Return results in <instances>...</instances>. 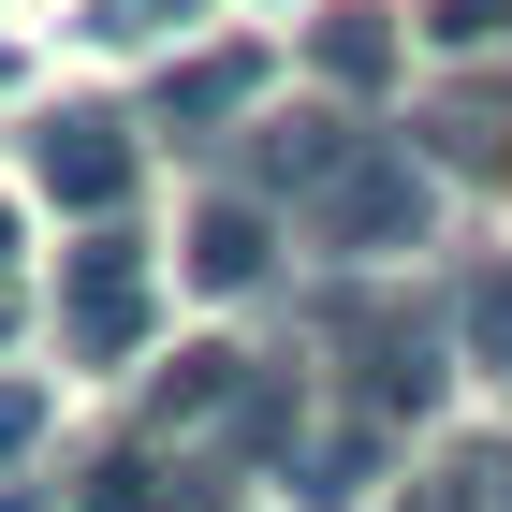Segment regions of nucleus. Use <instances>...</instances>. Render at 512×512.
I'll return each instance as SVG.
<instances>
[{
	"mask_svg": "<svg viewBox=\"0 0 512 512\" xmlns=\"http://www.w3.org/2000/svg\"><path fill=\"white\" fill-rule=\"evenodd\" d=\"M293 235H308L337 278H366V264H395V249H425V235H439V176L395 147V132H352V147L293 191Z\"/></svg>",
	"mask_w": 512,
	"mask_h": 512,
	"instance_id": "obj_1",
	"label": "nucleus"
},
{
	"mask_svg": "<svg viewBox=\"0 0 512 512\" xmlns=\"http://www.w3.org/2000/svg\"><path fill=\"white\" fill-rule=\"evenodd\" d=\"M308 337L352 352V410L366 425H425L439 381H454V308H425V293H322Z\"/></svg>",
	"mask_w": 512,
	"mask_h": 512,
	"instance_id": "obj_2",
	"label": "nucleus"
},
{
	"mask_svg": "<svg viewBox=\"0 0 512 512\" xmlns=\"http://www.w3.org/2000/svg\"><path fill=\"white\" fill-rule=\"evenodd\" d=\"M59 352L74 366H132L147 352V249L118 220H88V249L59 264Z\"/></svg>",
	"mask_w": 512,
	"mask_h": 512,
	"instance_id": "obj_3",
	"label": "nucleus"
},
{
	"mask_svg": "<svg viewBox=\"0 0 512 512\" xmlns=\"http://www.w3.org/2000/svg\"><path fill=\"white\" fill-rule=\"evenodd\" d=\"M30 176H44V205L118 220V205H132V118H103V103H44V118H30Z\"/></svg>",
	"mask_w": 512,
	"mask_h": 512,
	"instance_id": "obj_4",
	"label": "nucleus"
},
{
	"mask_svg": "<svg viewBox=\"0 0 512 512\" xmlns=\"http://www.w3.org/2000/svg\"><path fill=\"white\" fill-rule=\"evenodd\" d=\"M381 469H395V425H366V410H337V425L308 410V439L278 454V483H293L308 512H366V498H381Z\"/></svg>",
	"mask_w": 512,
	"mask_h": 512,
	"instance_id": "obj_5",
	"label": "nucleus"
},
{
	"mask_svg": "<svg viewBox=\"0 0 512 512\" xmlns=\"http://www.w3.org/2000/svg\"><path fill=\"white\" fill-rule=\"evenodd\" d=\"M264 88H278V59H264V44H205V59H176V74H161L147 132H176V147H205V132H220V118H249Z\"/></svg>",
	"mask_w": 512,
	"mask_h": 512,
	"instance_id": "obj_6",
	"label": "nucleus"
},
{
	"mask_svg": "<svg viewBox=\"0 0 512 512\" xmlns=\"http://www.w3.org/2000/svg\"><path fill=\"white\" fill-rule=\"evenodd\" d=\"M352 132H366V118H337V103H293V118H278V132H249V176H235V191L293 220V191H308V176H322V161H337V147H352Z\"/></svg>",
	"mask_w": 512,
	"mask_h": 512,
	"instance_id": "obj_7",
	"label": "nucleus"
},
{
	"mask_svg": "<svg viewBox=\"0 0 512 512\" xmlns=\"http://www.w3.org/2000/svg\"><path fill=\"white\" fill-rule=\"evenodd\" d=\"M191 278H205V293H264V278H278V205L205 191V220H191Z\"/></svg>",
	"mask_w": 512,
	"mask_h": 512,
	"instance_id": "obj_8",
	"label": "nucleus"
},
{
	"mask_svg": "<svg viewBox=\"0 0 512 512\" xmlns=\"http://www.w3.org/2000/svg\"><path fill=\"white\" fill-rule=\"evenodd\" d=\"M308 74H322V88H352V103H366V88H395V30L366 15V0H352V15H322V30H308Z\"/></svg>",
	"mask_w": 512,
	"mask_h": 512,
	"instance_id": "obj_9",
	"label": "nucleus"
},
{
	"mask_svg": "<svg viewBox=\"0 0 512 512\" xmlns=\"http://www.w3.org/2000/svg\"><path fill=\"white\" fill-rule=\"evenodd\" d=\"M454 366H483V381L512 395V264H483L469 293H454Z\"/></svg>",
	"mask_w": 512,
	"mask_h": 512,
	"instance_id": "obj_10",
	"label": "nucleus"
},
{
	"mask_svg": "<svg viewBox=\"0 0 512 512\" xmlns=\"http://www.w3.org/2000/svg\"><path fill=\"white\" fill-rule=\"evenodd\" d=\"M439 147H454V161H512V88H454V103H439Z\"/></svg>",
	"mask_w": 512,
	"mask_h": 512,
	"instance_id": "obj_11",
	"label": "nucleus"
},
{
	"mask_svg": "<svg viewBox=\"0 0 512 512\" xmlns=\"http://www.w3.org/2000/svg\"><path fill=\"white\" fill-rule=\"evenodd\" d=\"M205 0H88V44H176Z\"/></svg>",
	"mask_w": 512,
	"mask_h": 512,
	"instance_id": "obj_12",
	"label": "nucleus"
},
{
	"mask_svg": "<svg viewBox=\"0 0 512 512\" xmlns=\"http://www.w3.org/2000/svg\"><path fill=\"white\" fill-rule=\"evenodd\" d=\"M454 483H469V512H512V439H469V454H454Z\"/></svg>",
	"mask_w": 512,
	"mask_h": 512,
	"instance_id": "obj_13",
	"label": "nucleus"
},
{
	"mask_svg": "<svg viewBox=\"0 0 512 512\" xmlns=\"http://www.w3.org/2000/svg\"><path fill=\"white\" fill-rule=\"evenodd\" d=\"M30 439H44V381H0V469H15Z\"/></svg>",
	"mask_w": 512,
	"mask_h": 512,
	"instance_id": "obj_14",
	"label": "nucleus"
},
{
	"mask_svg": "<svg viewBox=\"0 0 512 512\" xmlns=\"http://www.w3.org/2000/svg\"><path fill=\"white\" fill-rule=\"evenodd\" d=\"M483 30H512V0H439V44H483Z\"/></svg>",
	"mask_w": 512,
	"mask_h": 512,
	"instance_id": "obj_15",
	"label": "nucleus"
},
{
	"mask_svg": "<svg viewBox=\"0 0 512 512\" xmlns=\"http://www.w3.org/2000/svg\"><path fill=\"white\" fill-rule=\"evenodd\" d=\"M410 512H469V483H454V469H439V483H410Z\"/></svg>",
	"mask_w": 512,
	"mask_h": 512,
	"instance_id": "obj_16",
	"label": "nucleus"
},
{
	"mask_svg": "<svg viewBox=\"0 0 512 512\" xmlns=\"http://www.w3.org/2000/svg\"><path fill=\"white\" fill-rule=\"evenodd\" d=\"M0 264H15V205H0Z\"/></svg>",
	"mask_w": 512,
	"mask_h": 512,
	"instance_id": "obj_17",
	"label": "nucleus"
},
{
	"mask_svg": "<svg viewBox=\"0 0 512 512\" xmlns=\"http://www.w3.org/2000/svg\"><path fill=\"white\" fill-rule=\"evenodd\" d=\"M0 322H15V308H0Z\"/></svg>",
	"mask_w": 512,
	"mask_h": 512,
	"instance_id": "obj_18",
	"label": "nucleus"
}]
</instances>
